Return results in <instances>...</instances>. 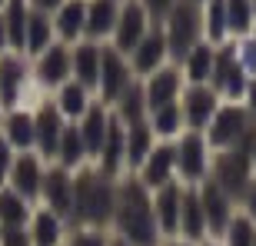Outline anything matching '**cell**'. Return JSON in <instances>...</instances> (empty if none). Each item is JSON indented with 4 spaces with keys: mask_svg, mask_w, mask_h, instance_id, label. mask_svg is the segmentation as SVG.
Masks as SVG:
<instances>
[{
    "mask_svg": "<svg viewBox=\"0 0 256 246\" xmlns=\"http://www.w3.org/2000/svg\"><path fill=\"white\" fill-rule=\"evenodd\" d=\"M110 233L124 236L130 246H160V226L153 216V193L136 180V173L116 176V200Z\"/></svg>",
    "mask_w": 256,
    "mask_h": 246,
    "instance_id": "obj_1",
    "label": "cell"
},
{
    "mask_svg": "<svg viewBox=\"0 0 256 246\" xmlns=\"http://www.w3.org/2000/svg\"><path fill=\"white\" fill-rule=\"evenodd\" d=\"M116 180L104 176L94 163L74 170V203H70V226H104L110 230L114 220Z\"/></svg>",
    "mask_w": 256,
    "mask_h": 246,
    "instance_id": "obj_2",
    "label": "cell"
},
{
    "mask_svg": "<svg viewBox=\"0 0 256 246\" xmlns=\"http://www.w3.org/2000/svg\"><path fill=\"white\" fill-rule=\"evenodd\" d=\"M163 37H166V54L173 64L186 57V50L203 40V20H200V4L196 0H176L166 17L160 20Z\"/></svg>",
    "mask_w": 256,
    "mask_h": 246,
    "instance_id": "obj_3",
    "label": "cell"
},
{
    "mask_svg": "<svg viewBox=\"0 0 256 246\" xmlns=\"http://www.w3.org/2000/svg\"><path fill=\"white\" fill-rule=\"evenodd\" d=\"M256 176V163L250 153H243L240 146L230 150H213L210 153V173L206 180H213L226 196L240 200V193L246 190V183Z\"/></svg>",
    "mask_w": 256,
    "mask_h": 246,
    "instance_id": "obj_4",
    "label": "cell"
},
{
    "mask_svg": "<svg viewBox=\"0 0 256 246\" xmlns=\"http://www.w3.org/2000/svg\"><path fill=\"white\" fill-rule=\"evenodd\" d=\"M210 143L203 130H183L173 136V166H176V180L183 186H196L206 180L210 173Z\"/></svg>",
    "mask_w": 256,
    "mask_h": 246,
    "instance_id": "obj_5",
    "label": "cell"
},
{
    "mask_svg": "<svg viewBox=\"0 0 256 246\" xmlns=\"http://www.w3.org/2000/svg\"><path fill=\"white\" fill-rule=\"evenodd\" d=\"M30 90H37L34 74H30V57L20 50H4L0 54V106L4 110L30 106Z\"/></svg>",
    "mask_w": 256,
    "mask_h": 246,
    "instance_id": "obj_6",
    "label": "cell"
},
{
    "mask_svg": "<svg viewBox=\"0 0 256 246\" xmlns=\"http://www.w3.org/2000/svg\"><path fill=\"white\" fill-rule=\"evenodd\" d=\"M250 123H253V116L243 104H220L216 114L210 116L203 136H206L210 150H230L240 143V136L246 133Z\"/></svg>",
    "mask_w": 256,
    "mask_h": 246,
    "instance_id": "obj_7",
    "label": "cell"
},
{
    "mask_svg": "<svg viewBox=\"0 0 256 246\" xmlns=\"http://www.w3.org/2000/svg\"><path fill=\"white\" fill-rule=\"evenodd\" d=\"M246 80H250V76L243 74V66L236 64L230 40H226V44H220V47H216V57H213V70H210V80H206V84L216 90V96L223 100V104H243Z\"/></svg>",
    "mask_w": 256,
    "mask_h": 246,
    "instance_id": "obj_8",
    "label": "cell"
},
{
    "mask_svg": "<svg viewBox=\"0 0 256 246\" xmlns=\"http://www.w3.org/2000/svg\"><path fill=\"white\" fill-rule=\"evenodd\" d=\"M133 80V70H130V60L126 54H120L116 47L104 44L100 47V74H96V90L94 96L100 104L114 106V100L126 90V84Z\"/></svg>",
    "mask_w": 256,
    "mask_h": 246,
    "instance_id": "obj_9",
    "label": "cell"
},
{
    "mask_svg": "<svg viewBox=\"0 0 256 246\" xmlns=\"http://www.w3.org/2000/svg\"><path fill=\"white\" fill-rule=\"evenodd\" d=\"M30 74L34 84L44 94H54L64 80H70V44L54 40L50 47H44L37 57H30Z\"/></svg>",
    "mask_w": 256,
    "mask_h": 246,
    "instance_id": "obj_10",
    "label": "cell"
},
{
    "mask_svg": "<svg viewBox=\"0 0 256 246\" xmlns=\"http://www.w3.org/2000/svg\"><path fill=\"white\" fill-rule=\"evenodd\" d=\"M30 110H34V150H37L47 163H54L60 133H64L66 120H64V114L57 110V104H54L50 96H40Z\"/></svg>",
    "mask_w": 256,
    "mask_h": 246,
    "instance_id": "obj_11",
    "label": "cell"
},
{
    "mask_svg": "<svg viewBox=\"0 0 256 246\" xmlns=\"http://www.w3.org/2000/svg\"><path fill=\"white\" fill-rule=\"evenodd\" d=\"M44 170H47V160L40 156L37 150H20L14 153V163L7 170V186L17 190L20 196H27L34 206L40 203V183H44Z\"/></svg>",
    "mask_w": 256,
    "mask_h": 246,
    "instance_id": "obj_12",
    "label": "cell"
},
{
    "mask_svg": "<svg viewBox=\"0 0 256 246\" xmlns=\"http://www.w3.org/2000/svg\"><path fill=\"white\" fill-rule=\"evenodd\" d=\"M153 27L150 14L143 10L140 0H120V10H116V24H114V34H110V47H116L120 54H130L136 47V40Z\"/></svg>",
    "mask_w": 256,
    "mask_h": 246,
    "instance_id": "obj_13",
    "label": "cell"
},
{
    "mask_svg": "<svg viewBox=\"0 0 256 246\" xmlns=\"http://www.w3.org/2000/svg\"><path fill=\"white\" fill-rule=\"evenodd\" d=\"M176 104L183 110V126L186 130H206L210 116L216 114V106L223 104L216 96V90L210 84H183Z\"/></svg>",
    "mask_w": 256,
    "mask_h": 246,
    "instance_id": "obj_14",
    "label": "cell"
},
{
    "mask_svg": "<svg viewBox=\"0 0 256 246\" xmlns=\"http://www.w3.org/2000/svg\"><path fill=\"white\" fill-rule=\"evenodd\" d=\"M196 190H200V203H203V216H206V240H220L230 216L236 213V200L226 196L213 180L196 183Z\"/></svg>",
    "mask_w": 256,
    "mask_h": 246,
    "instance_id": "obj_15",
    "label": "cell"
},
{
    "mask_svg": "<svg viewBox=\"0 0 256 246\" xmlns=\"http://www.w3.org/2000/svg\"><path fill=\"white\" fill-rule=\"evenodd\" d=\"M126 60H130L133 76H140V80H143V76H150L156 66H163L166 60H170V54H166V37H163L160 24H153V27L136 40V47L126 54Z\"/></svg>",
    "mask_w": 256,
    "mask_h": 246,
    "instance_id": "obj_16",
    "label": "cell"
},
{
    "mask_svg": "<svg viewBox=\"0 0 256 246\" xmlns=\"http://www.w3.org/2000/svg\"><path fill=\"white\" fill-rule=\"evenodd\" d=\"M143 96H146V110H153V106H163V104H173L176 96H180L183 90V70L180 64H173V60H166L163 66H156L150 76H143Z\"/></svg>",
    "mask_w": 256,
    "mask_h": 246,
    "instance_id": "obj_17",
    "label": "cell"
},
{
    "mask_svg": "<svg viewBox=\"0 0 256 246\" xmlns=\"http://www.w3.org/2000/svg\"><path fill=\"white\" fill-rule=\"evenodd\" d=\"M40 203L50 206L60 216H70V203H74V170H66L60 163H47L44 183H40Z\"/></svg>",
    "mask_w": 256,
    "mask_h": 246,
    "instance_id": "obj_18",
    "label": "cell"
},
{
    "mask_svg": "<svg viewBox=\"0 0 256 246\" xmlns=\"http://www.w3.org/2000/svg\"><path fill=\"white\" fill-rule=\"evenodd\" d=\"M136 180L146 190H156L163 183L176 180V166H173V140H156L146 153V160L136 166Z\"/></svg>",
    "mask_w": 256,
    "mask_h": 246,
    "instance_id": "obj_19",
    "label": "cell"
},
{
    "mask_svg": "<svg viewBox=\"0 0 256 246\" xmlns=\"http://www.w3.org/2000/svg\"><path fill=\"white\" fill-rule=\"evenodd\" d=\"M153 193V216H156V226H160V236H176V226H180V196H183V183L170 180L163 186L150 190Z\"/></svg>",
    "mask_w": 256,
    "mask_h": 246,
    "instance_id": "obj_20",
    "label": "cell"
},
{
    "mask_svg": "<svg viewBox=\"0 0 256 246\" xmlns=\"http://www.w3.org/2000/svg\"><path fill=\"white\" fill-rule=\"evenodd\" d=\"M76 123V130H80V140H84L86 146V160L94 163L96 160V153H100V146H104V136H106V126H110V106L100 104L94 96V104L84 110V116Z\"/></svg>",
    "mask_w": 256,
    "mask_h": 246,
    "instance_id": "obj_21",
    "label": "cell"
},
{
    "mask_svg": "<svg viewBox=\"0 0 256 246\" xmlns=\"http://www.w3.org/2000/svg\"><path fill=\"white\" fill-rule=\"evenodd\" d=\"M27 233H30V243L34 246H64L66 220L60 213H54L50 206L37 203L34 213H30V220H27Z\"/></svg>",
    "mask_w": 256,
    "mask_h": 246,
    "instance_id": "obj_22",
    "label": "cell"
},
{
    "mask_svg": "<svg viewBox=\"0 0 256 246\" xmlns=\"http://www.w3.org/2000/svg\"><path fill=\"white\" fill-rule=\"evenodd\" d=\"M100 47L94 40H76L70 44V76L86 90H96V74H100Z\"/></svg>",
    "mask_w": 256,
    "mask_h": 246,
    "instance_id": "obj_23",
    "label": "cell"
},
{
    "mask_svg": "<svg viewBox=\"0 0 256 246\" xmlns=\"http://www.w3.org/2000/svg\"><path fill=\"white\" fill-rule=\"evenodd\" d=\"M176 236L190 240V243H203V240H206V216H203V203H200V190L196 186H183Z\"/></svg>",
    "mask_w": 256,
    "mask_h": 246,
    "instance_id": "obj_24",
    "label": "cell"
},
{
    "mask_svg": "<svg viewBox=\"0 0 256 246\" xmlns=\"http://www.w3.org/2000/svg\"><path fill=\"white\" fill-rule=\"evenodd\" d=\"M54 37L64 44H76L84 40V24H86V0H64L54 14Z\"/></svg>",
    "mask_w": 256,
    "mask_h": 246,
    "instance_id": "obj_25",
    "label": "cell"
},
{
    "mask_svg": "<svg viewBox=\"0 0 256 246\" xmlns=\"http://www.w3.org/2000/svg\"><path fill=\"white\" fill-rule=\"evenodd\" d=\"M120 0H86V24H84V40L106 44L116 24Z\"/></svg>",
    "mask_w": 256,
    "mask_h": 246,
    "instance_id": "obj_26",
    "label": "cell"
},
{
    "mask_svg": "<svg viewBox=\"0 0 256 246\" xmlns=\"http://www.w3.org/2000/svg\"><path fill=\"white\" fill-rule=\"evenodd\" d=\"M0 136L14 146V150H34V110L30 106H14L4 110L0 120Z\"/></svg>",
    "mask_w": 256,
    "mask_h": 246,
    "instance_id": "obj_27",
    "label": "cell"
},
{
    "mask_svg": "<svg viewBox=\"0 0 256 246\" xmlns=\"http://www.w3.org/2000/svg\"><path fill=\"white\" fill-rule=\"evenodd\" d=\"M50 100L57 104V110L64 114L66 123H74V120H80V116H84L86 106L94 104V90H86L84 84H76L74 76H70V80H64V84L50 94Z\"/></svg>",
    "mask_w": 256,
    "mask_h": 246,
    "instance_id": "obj_28",
    "label": "cell"
},
{
    "mask_svg": "<svg viewBox=\"0 0 256 246\" xmlns=\"http://www.w3.org/2000/svg\"><path fill=\"white\" fill-rule=\"evenodd\" d=\"M114 116L124 126H130V123H140L146 120V96H143V84H140V76H133L130 84H126V90L114 100Z\"/></svg>",
    "mask_w": 256,
    "mask_h": 246,
    "instance_id": "obj_29",
    "label": "cell"
},
{
    "mask_svg": "<svg viewBox=\"0 0 256 246\" xmlns=\"http://www.w3.org/2000/svg\"><path fill=\"white\" fill-rule=\"evenodd\" d=\"M213 57H216V47L200 40L186 50V57L180 60V70H183V80L186 84H206L210 80V70H213Z\"/></svg>",
    "mask_w": 256,
    "mask_h": 246,
    "instance_id": "obj_30",
    "label": "cell"
},
{
    "mask_svg": "<svg viewBox=\"0 0 256 246\" xmlns=\"http://www.w3.org/2000/svg\"><path fill=\"white\" fill-rule=\"evenodd\" d=\"M146 123H150V130H153L156 140H173V136H180V133L186 130V126H183V110H180L176 100L146 110Z\"/></svg>",
    "mask_w": 256,
    "mask_h": 246,
    "instance_id": "obj_31",
    "label": "cell"
},
{
    "mask_svg": "<svg viewBox=\"0 0 256 246\" xmlns=\"http://www.w3.org/2000/svg\"><path fill=\"white\" fill-rule=\"evenodd\" d=\"M153 143H156V136H153V130H150V123H146V120L126 126V150H124L126 173H133L143 160H146V153H150Z\"/></svg>",
    "mask_w": 256,
    "mask_h": 246,
    "instance_id": "obj_32",
    "label": "cell"
},
{
    "mask_svg": "<svg viewBox=\"0 0 256 246\" xmlns=\"http://www.w3.org/2000/svg\"><path fill=\"white\" fill-rule=\"evenodd\" d=\"M54 20H50V14H44V10H30L27 17V34H24V54L27 57H37L44 47H50L54 44Z\"/></svg>",
    "mask_w": 256,
    "mask_h": 246,
    "instance_id": "obj_33",
    "label": "cell"
},
{
    "mask_svg": "<svg viewBox=\"0 0 256 246\" xmlns=\"http://www.w3.org/2000/svg\"><path fill=\"white\" fill-rule=\"evenodd\" d=\"M30 213H34V203L4 183L0 186V226H27Z\"/></svg>",
    "mask_w": 256,
    "mask_h": 246,
    "instance_id": "obj_34",
    "label": "cell"
},
{
    "mask_svg": "<svg viewBox=\"0 0 256 246\" xmlns=\"http://www.w3.org/2000/svg\"><path fill=\"white\" fill-rule=\"evenodd\" d=\"M200 20H203V40H206V44L220 47V44H226V40H230L223 0H203V4H200Z\"/></svg>",
    "mask_w": 256,
    "mask_h": 246,
    "instance_id": "obj_35",
    "label": "cell"
},
{
    "mask_svg": "<svg viewBox=\"0 0 256 246\" xmlns=\"http://www.w3.org/2000/svg\"><path fill=\"white\" fill-rule=\"evenodd\" d=\"M54 163H60V166H66V170H76V166L90 163V160H86V146H84V140H80V130H76V123H66V126H64Z\"/></svg>",
    "mask_w": 256,
    "mask_h": 246,
    "instance_id": "obj_36",
    "label": "cell"
},
{
    "mask_svg": "<svg viewBox=\"0 0 256 246\" xmlns=\"http://www.w3.org/2000/svg\"><path fill=\"white\" fill-rule=\"evenodd\" d=\"M223 10H226V34H230V40L243 37V34L253 30V20H256L253 0H223Z\"/></svg>",
    "mask_w": 256,
    "mask_h": 246,
    "instance_id": "obj_37",
    "label": "cell"
},
{
    "mask_svg": "<svg viewBox=\"0 0 256 246\" xmlns=\"http://www.w3.org/2000/svg\"><path fill=\"white\" fill-rule=\"evenodd\" d=\"M253 236H256V223L243 210H236V213L230 216L223 236H220V246H253Z\"/></svg>",
    "mask_w": 256,
    "mask_h": 246,
    "instance_id": "obj_38",
    "label": "cell"
},
{
    "mask_svg": "<svg viewBox=\"0 0 256 246\" xmlns=\"http://www.w3.org/2000/svg\"><path fill=\"white\" fill-rule=\"evenodd\" d=\"M110 230L104 226H66L64 246H106Z\"/></svg>",
    "mask_w": 256,
    "mask_h": 246,
    "instance_id": "obj_39",
    "label": "cell"
},
{
    "mask_svg": "<svg viewBox=\"0 0 256 246\" xmlns=\"http://www.w3.org/2000/svg\"><path fill=\"white\" fill-rule=\"evenodd\" d=\"M230 47H233L236 64L243 66V74H246V76H256V37H253V34L233 37V40H230Z\"/></svg>",
    "mask_w": 256,
    "mask_h": 246,
    "instance_id": "obj_40",
    "label": "cell"
},
{
    "mask_svg": "<svg viewBox=\"0 0 256 246\" xmlns=\"http://www.w3.org/2000/svg\"><path fill=\"white\" fill-rule=\"evenodd\" d=\"M0 246H34L27 226H0Z\"/></svg>",
    "mask_w": 256,
    "mask_h": 246,
    "instance_id": "obj_41",
    "label": "cell"
},
{
    "mask_svg": "<svg viewBox=\"0 0 256 246\" xmlns=\"http://www.w3.org/2000/svg\"><path fill=\"white\" fill-rule=\"evenodd\" d=\"M236 210H243V213H246V216L256 223V176L246 183V190L240 193V200H236Z\"/></svg>",
    "mask_w": 256,
    "mask_h": 246,
    "instance_id": "obj_42",
    "label": "cell"
},
{
    "mask_svg": "<svg viewBox=\"0 0 256 246\" xmlns=\"http://www.w3.org/2000/svg\"><path fill=\"white\" fill-rule=\"evenodd\" d=\"M140 4H143V10L150 14L153 24H160V20L166 17V10H170L173 4H176V0H140Z\"/></svg>",
    "mask_w": 256,
    "mask_h": 246,
    "instance_id": "obj_43",
    "label": "cell"
},
{
    "mask_svg": "<svg viewBox=\"0 0 256 246\" xmlns=\"http://www.w3.org/2000/svg\"><path fill=\"white\" fill-rule=\"evenodd\" d=\"M14 153L17 150L0 136V186H4V180H7V170H10V163H14Z\"/></svg>",
    "mask_w": 256,
    "mask_h": 246,
    "instance_id": "obj_44",
    "label": "cell"
},
{
    "mask_svg": "<svg viewBox=\"0 0 256 246\" xmlns=\"http://www.w3.org/2000/svg\"><path fill=\"white\" fill-rule=\"evenodd\" d=\"M243 106L250 110V116L256 120V76L246 80V90H243Z\"/></svg>",
    "mask_w": 256,
    "mask_h": 246,
    "instance_id": "obj_45",
    "label": "cell"
},
{
    "mask_svg": "<svg viewBox=\"0 0 256 246\" xmlns=\"http://www.w3.org/2000/svg\"><path fill=\"white\" fill-rule=\"evenodd\" d=\"M30 10H44V14H54V10L64 4V0H27Z\"/></svg>",
    "mask_w": 256,
    "mask_h": 246,
    "instance_id": "obj_46",
    "label": "cell"
},
{
    "mask_svg": "<svg viewBox=\"0 0 256 246\" xmlns=\"http://www.w3.org/2000/svg\"><path fill=\"white\" fill-rule=\"evenodd\" d=\"M160 246H200V243H190V240H183V236H163Z\"/></svg>",
    "mask_w": 256,
    "mask_h": 246,
    "instance_id": "obj_47",
    "label": "cell"
},
{
    "mask_svg": "<svg viewBox=\"0 0 256 246\" xmlns=\"http://www.w3.org/2000/svg\"><path fill=\"white\" fill-rule=\"evenodd\" d=\"M4 50H10V47H7V27H4V14H0V54H4Z\"/></svg>",
    "mask_w": 256,
    "mask_h": 246,
    "instance_id": "obj_48",
    "label": "cell"
},
{
    "mask_svg": "<svg viewBox=\"0 0 256 246\" xmlns=\"http://www.w3.org/2000/svg\"><path fill=\"white\" fill-rule=\"evenodd\" d=\"M106 246H130L124 236H116V233H110V240H106Z\"/></svg>",
    "mask_w": 256,
    "mask_h": 246,
    "instance_id": "obj_49",
    "label": "cell"
},
{
    "mask_svg": "<svg viewBox=\"0 0 256 246\" xmlns=\"http://www.w3.org/2000/svg\"><path fill=\"white\" fill-rule=\"evenodd\" d=\"M200 246H220V240H203Z\"/></svg>",
    "mask_w": 256,
    "mask_h": 246,
    "instance_id": "obj_50",
    "label": "cell"
},
{
    "mask_svg": "<svg viewBox=\"0 0 256 246\" xmlns=\"http://www.w3.org/2000/svg\"><path fill=\"white\" fill-rule=\"evenodd\" d=\"M250 34H253V37H256V20H253V30H250Z\"/></svg>",
    "mask_w": 256,
    "mask_h": 246,
    "instance_id": "obj_51",
    "label": "cell"
},
{
    "mask_svg": "<svg viewBox=\"0 0 256 246\" xmlns=\"http://www.w3.org/2000/svg\"><path fill=\"white\" fill-rule=\"evenodd\" d=\"M0 120H4V106H0Z\"/></svg>",
    "mask_w": 256,
    "mask_h": 246,
    "instance_id": "obj_52",
    "label": "cell"
},
{
    "mask_svg": "<svg viewBox=\"0 0 256 246\" xmlns=\"http://www.w3.org/2000/svg\"><path fill=\"white\" fill-rule=\"evenodd\" d=\"M253 10H256V0H253Z\"/></svg>",
    "mask_w": 256,
    "mask_h": 246,
    "instance_id": "obj_53",
    "label": "cell"
},
{
    "mask_svg": "<svg viewBox=\"0 0 256 246\" xmlns=\"http://www.w3.org/2000/svg\"><path fill=\"white\" fill-rule=\"evenodd\" d=\"M253 246H256V236H253Z\"/></svg>",
    "mask_w": 256,
    "mask_h": 246,
    "instance_id": "obj_54",
    "label": "cell"
},
{
    "mask_svg": "<svg viewBox=\"0 0 256 246\" xmlns=\"http://www.w3.org/2000/svg\"><path fill=\"white\" fill-rule=\"evenodd\" d=\"M0 7H4V0H0Z\"/></svg>",
    "mask_w": 256,
    "mask_h": 246,
    "instance_id": "obj_55",
    "label": "cell"
},
{
    "mask_svg": "<svg viewBox=\"0 0 256 246\" xmlns=\"http://www.w3.org/2000/svg\"><path fill=\"white\" fill-rule=\"evenodd\" d=\"M196 4H203V0H196Z\"/></svg>",
    "mask_w": 256,
    "mask_h": 246,
    "instance_id": "obj_56",
    "label": "cell"
},
{
    "mask_svg": "<svg viewBox=\"0 0 256 246\" xmlns=\"http://www.w3.org/2000/svg\"><path fill=\"white\" fill-rule=\"evenodd\" d=\"M253 163H256V156H253Z\"/></svg>",
    "mask_w": 256,
    "mask_h": 246,
    "instance_id": "obj_57",
    "label": "cell"
}]
</instances>
